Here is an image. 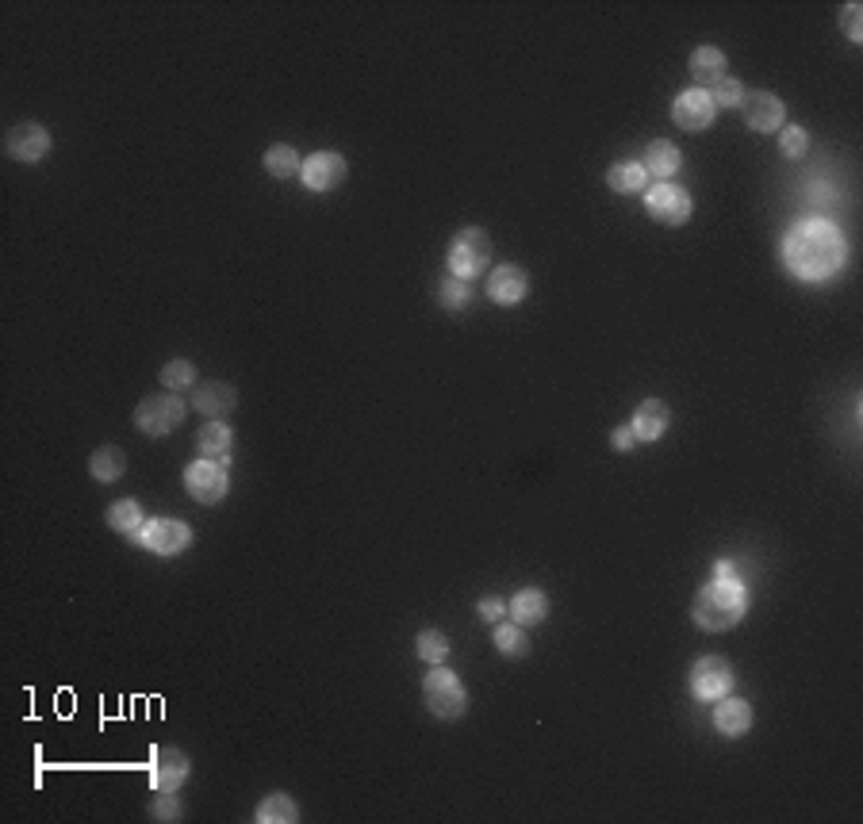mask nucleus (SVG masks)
<instances>
[{"mask_svg":"<svg viewBox=\"0 0 863 824\" xmlns=\"http://www.w3.org/2000/svg\"><path fill=\"white\" fill-rule=\"evenodd\" d=\"M787 269L802 280H825L844 265V238L833 223H802L783 242Z\"/></svg>","mask_w":863,"mask_h":824,"instance_id":"1","label":"nucleus"},{"mask_svg":"<svg viewBox=\"0 0 863 824\" xmlns=\"http://www.w3.org/2000/svg\"><path fill=\"white\" fill-rule=\"evenodd\" d=\"M748 610V595L741 587V579H714L706 583L699 595H695V621L706 633H725L733 629L737 621L745 618Z\"/></svg>","mask_w":863,"mask_h":824,"instance_id":"2","label":"nucleus"},{"mask_svg":"<svg viewBox=\"0 0 863 824\" xmlns=\"http://www.w3.org/2000/svg\"><path fill=\"white\" fill-rule=\"evenodd\" d=\"M422 702H426V710L434 713L438 721H457L468 710V690L461 687L457 671L434 664L430 675L422 679Z\"/></svg>","mask_w":863,"mask_h":824,"instance_id":"3","label":"nucleus"},{"mask_svg":"<svg viewBox=\"0 0 863 824\" xmlns=\"http://www.w3.org/2000/svg\"><path fill=\"white\" fill-rule=\"evenodd\" d=\"M491 265V238L480 227H465L453 246H449V276H461V280H472V276L488 273Z\"/></svg>","mask_w":863,"mask_h":824,"instance_id":"4","label":"nucleus"},{"mask_svg":"<svg viewBox=\"0 0 863 824\" xmlns=\"http://www.w3.org/2000/svg\"><path fill=\"white\" fill-rule=\"evenodd\" d=\"M185 399L165 391V395H146L139 407H135V422H139L142 434L150 437H165L173 434L181 422H185Z\"/></svg>","mask_w":863,"mask_h":824,"instance_id":"5","label":"nucleus"},{"mask_svg":"<svg viewBox=\"0 0 863 824\" xmlns=\"http://www.w3.org/2000/svg\"><path fill=\"white\" fill-rule=\"evenodd\" d=\"M185 487L200 506H219L227 499V487H231V483H227V468H223V464H215V460H196V464H188Z\"/></svg>","mask_w":863,"mask_h":824,"instance_id":"6","label":"nucleus"},{"mask_svg":"<svg viewBox=\"0 0 863 824\" xmlns=\"http://www.w3.org/2000/svg\"><path fill=\"white\" fill-rule=\"evenodd\" d=\"M691 690L699 702H718L733 690V667L725 656H702L699 664L691 667Z\"/></svg>","mask_w":863,"mask_h":824,"instance_id":"7","label":"nucleus"},{"mask_svg":"<svg viewBox=\"0 0 863 824\" xmlns=\"http://www.w3.org/2000/svg\"><path fill=\"white\" fill-rule=\"evenodd\" d=\"M649 215H653L656 223H664V227H683L687 219H691V196H687V188H679V184L664 181L656 184L653 192H649Z\"/></svg>","mask_w":863,"mask_h":824,"instance_id":"8","label":"nucleus"},{"mask_svg":"<svg viewBox=\"0 0 863 824\" xmlns=\"http://www.w3.org/2000/svg\"><path fill=\"white\" fill-rule=\"evenodd\" d=\"M139 541L158 556H177V552H185L192 545V529L185 522H177V518H154V522L142 526Z\"/></svg>","mask_w":863,"mask_h":824,"instance_id":"9","label":"nucleus"},{"mask_svg":"<svg viewBox=\"0 0 863 824\" xmlns=\"http://www.w3.org/2000/svg\"><path fill=\"white\" fill-rule=\"evenodd\" d=\"M4 150H8V158L35 165V161H43L50 154V131L43 123H16L4 135Z\"/></svg>","mask_w":863,"mask_h":824,"instance_id":"10","label":"nucleus"},{"mask_svg":"<svg viewBox=\"0 0 863 824\" xmlns=\"http://www.w3.org/2000/svg\"><path fill=\"white\" fill-rule=\"evenodd\" d=\"M300 181L307 184V192H330L346 181V158L334 154V150H319L304 161L300 169Z\"/></svg>","mask_w":863,"mask_h":824,"instance_id":"11","label":"nucleus"},{"mask_svg":"<svg viewBox=\"0 0 863 824\" xmlns=\"http://www.w3.org/2000/svg\"><path fill=\"white\" fill-rule=\"evenodd\" d=\"M741 112H745L748 127H752V131H760V135L779 131V127H783V119H787L783 100H779V96H771V92H745Z\"/></svg>","mask_w":863,"mask_h":824,"instance_id":"12","label":"nucleus"},{"mask_svg":"<svg viewBox=\"0 0 863 824\" xmlns=\"http://www.w3.org/2000/svg\"><path fill=\"white\" fill-rule=\"evenodd\" d=\"M714 100H710V92L702 89H687L676 96V104H672V119H676V127L683 131H706L710 123H714Z\"/></svg>","mask_w":863,"mask_h":824,"instance_id":"13","label":"nucleus"},{"mask_svg":"<svg viewBox=\"0 0 863 824\" xmlns=\"http://www.w3.org/2000/svg\"><path fill=\"white\" fill-rule=\"evenodd\" d=\"M488 296L495 299L499 307H514V303H522V299L530 296V276L522 273L518 265H499V269L491 273Z\"/></svg>","mask_w":863,"mask_h":824,"instance_id":"14","label":"nucleus"},{"mask_svg":"<svg viewBox=\"0 0 863 824\" xmlns=\"http://www.w3.org/2000/svg\"><path fill=\"white\" fill-rule=\"evenodd\" d=\"M185 779H188L185 752H177V748L154 752V763H150V782H154V790H181Z\"/></svg>","mask_w":863,"mask_h":824,"instance_id":"15","label":"nucleus"},{"mask_svg":"<svg viewBox=\"0 0 863 824\" xmlns=\"http://www.w3.org/2000/svg\"><path fill=\"white\" fill-rule=\"evenodd\" d=\"M633 434L637 441H660L664 430L672 426V411H668V403L664 399H645L637 411H633Z\"/></svg>","mask_w":863,"mask_h":824,"instance_id":"16","label":"nucleus"},{"mask_svg":"<svg viewBox=\"0 0 863 824\" xmlns=\"http://www.w3.org/2000/svg\"><path fill=\"white\" fill-rule=\"evenodd\" d=\"M714 725H718L722 736H745L748 729H752V706H748L745 698L725 694V698H718V706H714Z\"/></svg>","mask_w":863,"mask_h":824,"instance_id":"17","label":"nucleus"},{"mask_svg":"<svg viewBox=\"0 0 863 824\" xmlns=\"http://www.w3.org/2000/svg\"><path fill=\"white\" fill-rule=\"evenodd\" d=\"M231 441H234L231 426L219 422V418L204 422V430L196 434V445H200L204 460H215V464H223V468H231Z\"/></svg>","mask_w":863,"mask_h":824,"instance_id":"18","label":"nucleus"},{"mask_svg":"<svg viewBox=\"0 0 863 824\" xmlns=\"http://www.w3.org/2000/svg\"><path fill=\"white\" fill-rule=\"evenodd\" d=\"M687 69H691V77H695V85H699L702 92L714 89L718 81H725V54L718 46H699V50L691 54Z\"/></svg>","mask_w":863,"mask_h":824,"instance_id":"19","label":"nucleus"},{"mask_svg":"<svg viewBox=\"0 0 863 824\" xmlns=\"http://www.w3.org/2000/svg\"><path fill=\"white\" fill-rule=\"evenodd\" d=\"M679 165H683V154H679V146L672 142H653L649 146V154L641 161V169H645V177H656V181H672L679 173Z\"/></svg>","mask_w":863,"mask_h":824,"instance_id":"20","label":"nucleus"},{"mask_svg":"<svg viewBox=\"0 0 863 824\" xmlns=\"http://www.w3.org/2000/svg\"><path fill=\"white\" fill-rule=\"evenodd\" d=\"M511 618L514 625H541V621L549 618V598L545 591H537V587H526V591H518L511 598Z\"/></svg>","mask_w":863,"mask_h":824,"instance_id":"21","label":"nucleus"},{"mask_svg":"<svg viewBox=\"0 0 863 824\" xmlns=\"http://www.w3.org/2000/svg\"><path fill=\"white\" fill-rule=\"evenodd\" d=\"M234 403H238V391L231 384H200V388L192 391V407L200 414H231Z\"/></svg>","mask_w":863,"mask_h":824,"instance_id":"22","label":"nucleus"},{"mask_svg":"<svg viewBox=\"0 0 863 824\" xmlns=\"http://www.w3.org/2000/svg\"><path fill=\"white\" fill-rule=\"evenodd\" d=\"M108 526L116 529V533H123V537H139L142 533V506L135 503V499H119V503L108 506Z\"/></svg>","mask_w":863,"mask_h":824,"instance_id":"23","label":"nucleus"},{"mask_svg":"<svg viewBox=\"0 0 863 824\" xmlns=\"http://www.w3.org/2000/svg\"><path fill=\"white\" fill-rule=\"evenodd\" d=\"M123 468H127V457H123V449L119 445H100L89 460V472H93L100 483H112L123 476Z\"/></svg>","mask_w":863,"mask_h":824,"instance_id":"24","label":"nucleus"},{"mask_svg":"<svg viewBox=\"0 0 863 824\" xmlns=\"http://www.w3.org/2000/svg\"><path fill=\"white\" fill-rule=\"evenodd\" d=\"M257 821L261 824H296L300 821V805L292 802V798H288V794H269V798H265V802L257 805V813H254Z\"/></svg>","mask_w":863,"mask_h":824,"instance_id":"25","label":"nucleus"},{"mask_svg":"<svg viewBox=\"0 0 863 824\" xmlns=\"http://www.w3.org/2000/svg\"><path fill=\"white\" fill-rule=\"evenodd\" d=\"M645 169H641V161H622V165H610L607 173V184L614 192H641L645 188Z\"/></svg>","mask_w":863,"mask_h":824,"instance_id":"26","label":"nucleus"},{"mask_svg":"<svg viewBox=\"0 0 863 824\" xmlns=\"http://www.w3.org/2000/svg\"><path fill=\"white\" fill-rule=\"evenodd\" d=\"M265 169H269V177H296L300 169H304V161H300V154L292 150V146H273L269 154H265Z\"/></svg>","mask_w":863,"mask_h":824,"instance_id":"27","label":"nucleus"},{"mask_svg":"<svg viewBox=\"0 0 863 824\" xmlns=\"http://www.w3.org/2000/svg\"><path fill=\"white\" fill-rule=\"evenodd\" d=\"M495 648H499L503 656L518 660V656H526V652H530V641H526L522 625H499V629H495Z\"/></svg>","mask_w":863,"mask_h":824,"instance_id":"28","label":"nucleus"},{"mask_svg":"<svg viewBox=\"0 0 863 824\" xmlns=\"http://www.w3.org/2000/svg\"><path fill=\"white\" fill-rule=\"evenodd\" d=\"M415 648H419V660H426L430 667L442 664L445 656H449V641H445V633H438V629H422Z\"/></svg>","mask_w":863,"mask_h":824,"instance_id":"29","label":"nucleus"},{"mask_svg":"<svg viewBox=\"0 0 863 824\" xmlns=\"http://www.w3.org/2000/svg\"><path fill=\"white\" fill-rule=\"evenodd\" d=\"M468 280H461V276H445L442 284H438V299H442V307L445 311H461L468 303Z\"/></svg>","mask_w":863,"mask_h":824,"instance_id":"30","label":"nucleus"},{"mask_svg":"<svg viewBox=\"0 0 863 824\" xmlns=\"http://www.w3.org/2000/svg\"><path fill=\"white\" fill-rule=\"evenodd\" d=\"M162 384L169 391H185L196 384V365L192 361H169V365L162 368Z\"/></svg>","mask_w":863,"mask_h":824,"instance_id":"31","label":"nucleus"},{"mask_svg":"<svg viewBox=\"0 0 863 824\" xmlns=\"http://www.w3.org/2000/svg\"><path fill=\"white\" fill-rule=\"evenodd\" d=\"M710 100H714V108H741V100H745V89H741V81L725 77V81H718V85L710 89Z\"/></svg>","mask_w":863,"mask_h":824,"instance_id":"32","label":"nucleus"},{"mask_svg":"<svg viewBox=\"0 0 863 824\" xmlns=\"http://www.w3.org/2000/svg\"><path fill=\"white\" fill-rule=\"evenodd\" d=\"M150 817H154V821H181L177 790H158L154 802H150Z\"/></svg>","mask_w":863,"mask_h":824,"instance_id":"33","label":"nucleus"},{"mask_svg":"<svg viewBox=\"0 0 863 824\" xmlns=\"http://www.w3.org/2000/svg\"><path fill=\"white\" fill-rule=\"evenodd\" d=\"M860 4H844L840 8V27H844V35L852 39V43H860L863 39V27H860Z\"/></svg>","mask_w":863,"mask_h":824,"instance_id":"34","label":"nucleus"},{"mask_svg":"<svg viewBox=\"0 0 863 824\" xmlns=\"http://www.w3.org/2000/svg\"><path fill=\"white\" fill-rule=\"evenodd\" d=\"M779 146H783L787 158H802V154H806V131H802V127H783Z\"/></svg>","mask_w":863,"mask_h":824,"instance_id":"35","label":"nucleus"},{"mask_svg":"<svg viewBox=\"0 0 863 824\" xmlns=\"http://www.w3.org/2000/svg\"><path fill=\"white\" fill-rule=\"evenodd\" d=\"M633 441H637V434H633V426H618V430L610 434V445H614L618 453H630V449H633Z\"/></svg>","mask_w":863,"mask_h":824,"instance_id":"36","label":"nucleus"},{"mask_svg":"<svg viewBox=\"0 0 863 824\" xmlns=\"http://www.w3.org/2000/svg\"><path fill=\"white\" fill-rule=\"evenodd\" d=\"M476 610H480V618L495 621V618H499V614H503V610H507V606H503L499 598H480V606H476Z\"/></svg>","mask_w":863,"mask_h":824,"instance_id":"37","label":"nucleus"},{"mask_svg":"<svg viewBox=\"0 0 863 824\" xmlns=\"http://www.w3.org/2000/svg\"><path fill=\"white\" fill-rule=\"evenodd\" d=\"M718 579H737V572H733V564H729V560L718 564Z\"/></svg>","mask_w":863,"mask_h":824,"instance_id":"38","label":"nucleus"}]
</instances>
